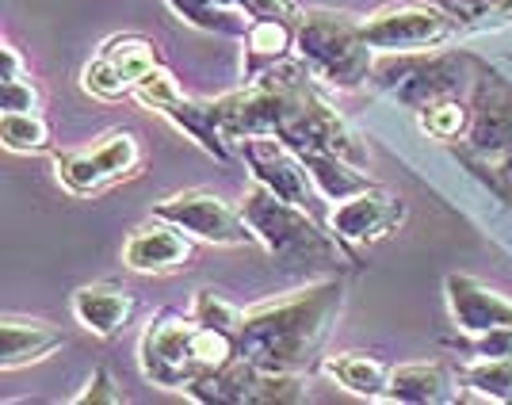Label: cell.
I'll return each mask as SVG.
<instances>
[{
    "label": "cell",
    "mask_w": 512,
    "mask_h": 405,
    "mask_svg": "<svg viewBox=\"0 0 512 405\" xmlns=\"http://www.w3.org/2000/svg\"><path fill=\"white\" fill-rule=\"evenodd\" d=\"M344 287L337 279L314 283L291 299L264 302L245 310L241 329H237V348L241 356L264 371H283V375H302L321 341L329 333V321L341 310Z\"/></svg>",
    "instance_id": "cell-1"
},
{
    "label": "cell",
    "mask_w": 512,
    "mask_h": 405,
    "mask_svg": "<svg viewBox=\"0 0 512 405\" xmlns=\"http://www.w3.org/2000/svg\"><path fill=\"white\" fill-rule=\"evenodd\" d=\"M241 214L253 226L256 241L276 256L287 272L291 268H306V264H329L333 253H337V245L314 226V218L306 214V207L287 203L283 195L264 188L260 180L241 195Z\"/></svg>",
    "instance_id": "cell-2"
},
{
    "label": "cell",
    "mask_w": 512,
    "mask_h": 405,
    "mask_svg": "<svg viewBox=\"0 0 512 405\" xmlns=\"http://www.w3.org/2000/svg\"><path fill=\"white\" fill-rule=\"evenodd\" d=\"M295 50L310 73L337 88H360L375 73V50L363 39V20L341 12H306L299 16V43Z\"/></svg>",
    "instance_id": "cell-3"
},
{
    "label": "cell",
    "mask_w": 512,
    "mask_h": 405,
    "mask_svg": "<svg viewBox=\"0 0 512 405\" xmlns=\"http://www.w3.org/2000/svg\"><path fill=\"white\" fill-rule=\"evenodd\" d=\"M54 169H58L62 188H69L73 195H96L142 169V146L130 130H115L88 150L58 153Z\"/></svg>",
    "instance_id": "cell-4"
},
{
    "label": "cell",
    "mask_w": 512,
    "mask_h": 405,
    "mask_svg": "<svg viewBox=\"0 0 512 405\" xmlns=\"http://www.w3.org/2000/svg\"><path fill=\"white\" fill-rule=\"evenodd\" d=\"M363 39L379 54H421L455 39V20L425 4H390L363 20Z\"/></svg>",
    "instance_id": "cell-5"
},
{
    "label": "cell",
    "mask_w": 512,
    "mask_h": 405,
    "mask_svg": "<svg viewBox=\"0 0 512 405\" xmlns=\"http://www.w3.org/2000/svg\"><path fill=\"white\" fill-rule=\"evenodd\" d=\"M138 360H142V375L153 386L165 390H188L199 363H195V318L184 321L176 314H161L146 325L142 341H138Z\"/></svg>",
    "instance_id": "cell-6"
},
{
    "label": "cell",
    "mask_w": 512,
    "mask_h": 405,
    "mask_svg": "<svg viewBox=\"0 0 512 405\" xmlns=\"http://www.w3.org/2000/svg\"><path fill=\"white\" fill-rule=\"evenodd\" d=\"M153 214L172 222V226H180L184 234L207 241V245H256L253 226L245 222L241 207H230L218 195L199 192V188L161 199L153 207Z\"/></svg>",
    "instance_id": "cell-7"
},
{
    "label": "cell",
    "mask_w": 512,
    "mask_h": 405,
    "mask_svg": "<svg viewBox=\"0 0 512 405\" xmlns=\"http://www.w3.org/2000/svg\"><path fill=\"white\" fill-rule=\"evenodd\" d=\"M459 73H463V62L451 58V54H398V62L375 65V81L379 88H386L394 100H402L406 107H428L436 100H444L455 92L459 85Z\"/></svg>",
    "instance_id": "cell-8"
},
{
    "label": "cell",
    "mask_w": 512,
    "mask_h": 405,
    "mask_svg": "<svg viewBox=\"0 0 512 405\" xmlns=\"http://www.w3.org/2000/svg\"><path fill=\"white\" fill-rule=\"evenodd\" d=\"M241 157L249 161V169H253L256 180H260L264 188H272L276 195H283L287 203L306 207L310 195L318 192L314 180H310V172H306V161H302L299 153L291 150L283 138H276V134L245 138V142H241Z\"/></svg>",
    "instance_id": "cell-9"
},
{
    "label": "cell",
    "mask_w": 512,
    "mask_h": 405,
    "mask_svg": "<svg viewBox=\"0 0 512 405\" xmlns=\"http://www.w3.org/2000/svg\"><path fill=\"white\" fill-rule=\"evenodd\" d=\"M467 142L470 150L486 157V161H501L512 150V88L497 73H486V69L474 85Z\"/></svg>",
    "instance_id": "cell-10"
},
{
    "label": "cell",
    "mask_w": 512,
    "mask_h": 405,
    "mask_svg": "<svg viewBox=\"0 0 512 405\" xmlns=\"http://www.w3.org/2000/svg\"><path fill=\"white\" fill-rule=\"evenodd\" d=\"M402 218H406L402 199H394L390 192L371 184V188H363V192L337 203V211L329 214V230L344 245H367V241L394 234Z\"/></svg>",
    "instance_id": "cell-11"
},
{
    "label": "cell",
    "mask_w": 512,
    "mask_h": 405,
    "mask_svg": "<svg viewBox=\"0 0 512 405\" xmlns=\"http://www.w3.org/2000/svg\"><path fill=\"white\" fill-rule=\"evenodd\" d=\"M192 260V241L180 226H172L165 218L153 214V222L138 226L123 245V264L130 272L142 276H165V272H180Z\"/></svg>",
    "instance_id": "cell-12"
},
{
    "label": "cell",
    "mask_w": 512,
    "mask_h": 405,
    "mask_svg": "<svg viewBox=\"0 0 512 405\" xmlns=\"http://www.w3.org/2000/svg\"><path fill=\"white\" fill-rule=\"evenodd\" d=\"M448 306L455 329L467 337L512 325V302L470 276H448Z\"/></svg>",
    "instance_id": "cell-13"
},
{
    "label": "cell",
    "mask_w": 512,
    "mask_h": 405,
    "mask_svg": "<svg viewBox=\"0 0 512 405\" xmlns=\"http://www.w3.org/2000/svg\"><path fill=\"white\" fill-rule=\"evenodd\" d=\"M58 348H65V337L35 318H4L0 321V371H20L31 363L50 360Z\"/></svg>",
    "instance_id": "cell-14"
},
{
    "label": "cell",
    "mask_w": 512,
    "mask_h": 405,
    "mask_svg": "<svg viewBox=\"0 0 512 405\" xmlns=\"http://www.w3.org/2000/svg\"><path fill=\"white\" fill-rule=\"evenodd\" d=\"M295 43H299V23L291 16L249 20V27H245V81H256L272 65L287 62Z\"/></svg>",
    "instance_id": "cell-15"
},
{
    "label": "cell",
    "mask_w": 512,
    "mask_h": 405,
    "mask_svg": "<svg viewBox=\"0 0 512 405\" xmlns=\"http://www.w3.org/2000/svg\"><path fill=\"white\" fill-rule=\"evenodd\" d=\"M130 314H134V295L127 287L96 283V287H81L73 295V318L96 337H115L127 325Z\"/></svg>",
    "instance_id": "cell-16"
},
{
    "label": "cell",
    "mask_w": 512,
    "mask_h": 405,
    "mask_svg": "<svg viewBox=\"0 0 512 405\" xmlns=\"http://www.w3.org/2000/svg\"><path fill=\"white\" fill-rule=\"evenodd\" d=\"M455 390H451L448 371L440 363H406V367H394L390 371V383H386L383 402H451Z\"/></svg>",
    "instance_id": "cell-17"
},
{
    "label": "cell",
    "mask_w": 512,
    "mask_h": 405,
    "mask_svg": "<svg viewBox=\"0 0 512 405\" xmlns=\"http://www.w3.org/2000/svg\"><path fill=\"white\" fill-rule=\"evenodd\" d=\"M169 123H176V127L184 130L192 142H199L203 150L211 153V157H218V161H226V130H222V119H218V104H203V100H188V96H180L172 107H165L161 111Z\"/></svg>",
    "instance_id": "cell-18"
},
{
    "label": "cell",
    "mask_w": 512,
    "mask_h": 405,
    "mask_svg": "<svg viewBox=\"0 0 512 405\" xmlns=\"http://www.w3.org/2000/svg\"><path fill=\"white\" fill-rule=\"evenodd\" d=\"M299 157L306 161V172H310V180H314L318 195L333 199V203H341V199H348V195L371 188V180L363 176L360 165L344 161V157H337V153H299Z\"/></svg>",
    "instance_id": "cell-19"
},
{
    "label": "cell",
    "mask_w": 512,
    "mask_h": 405,
    "mask_svg": "<svg viewBox=\"0 0 512 405\" xmlns=\"http://www.w3.org/2000/svg\"><path fill=\"white\" fill-rule=\"evenodd\" d=\"M325 375L333 383L356 394V398H383L386 383H390V371L379 360H367L360 352H348V356H333L325 363Z\"/></svg>",
    "instance_id": "cell-20"
},
{
    "label": "cell",
    "mask_w": 512,
    "mask_h": 405,
    "mask_svg": "<svg viewBox=\"0 0 512 405\" xmlns=\"http://www.w3.org/2000/svg\"><path fill=\"white\" fill-rule=\"evenodd\" d=\"M467 386L474 398L512 402V356H474L467 363Z\"/></svg>",
    "instance_id": "cell-21"
},
{
    "label": "cell",
    "mask_w": 512,
    "mask_h": 405,
    "mask_svg": "<svg viewBox=\"0 0 512 405\" xmlns=\"http://www.w3.org/2000/svg\"><path fill=\"white\" fill-rule=\"evenodd\" d=\"M0 142L12 153H39L50 146V127L39 111H4L0 115Z\"/></svg>",
    "instance_id": "cell-22"
},
{
    "label": "cell",
    "mask_w": 512,
    "mask_h": 405,
    "mask_svg": "<svg viewBox=\"0 0 512 405\" xmlns=\"http://www.w3.org/2000/svg\"><path fill=\"white\" fill-rule=\"evenodd\" d=\"M107 62H115L123 73H127L130 81L138 85L146 73H153L157 65H161V58H157V46L150 43V39H142V35H123V39H111V43L100 50ZM134 96V92H130Z\"/></svg>",
    "instance_id": "cell-23"
},
{
    "label": "cell",
    "mask_w": 512,
    "mask_h": 405,
    "mask_svg": "<svg viewBox=\"0 0 512 405\" xmlns=\"http://www.w3.org/2000/svg\"><path fill=\"white\" fill-rule=\"evenodd\" d=\"M165 4L180 20L203 31H237V20H241V8L234 0H165Z\"/></svg>",
    "instance_id": "cell-24"
},
{
    "label": "cell",
    "mask_w": 512,
    "mask_h": 405,
    "mask_svg": "<svg viewBox=\"0 0 512 405\" xmlns=\"http://www.w3.org/2000/svg\"><path fill=\"white\" fill-rule=\"evenodd\" d=\"M417 115H421V130H425L428 138H436V142H451L463 130H470V111L459 100H451V96L421 107Z\"/></svg>",
    "instance_id": "cell-25"
},
{
    "label": "cell",
    "mask_w": 512,
    "mask_h": 405,
    "mask_svg": "<svg viewBox=\"0 0 512 405\" xmlns=\"http://www.w3.org/2000/svg\"><path fill=\"white\" fill-rule=\"evenodd\" d=\"M81 85H85L88 96H100V100H123V96L134 92V81H130L127 73H123L115 62H107L104 54H100V58H92V62L85 65Z\"/></svg>",
    "instance_id": "cell-26"
},
{
    "label": "cell",
    "mask_w": 512,
    "mask_h": 405,
    "mask_svg": "<svg viewBox=\"0 0 512 405\" xmlns=\"http://www.w3.org/2000/svg\"><path fill=\"white\" fill-rule=\"evenodd\" d=\"M180 96H184V88L176 85V77H172L165 65H157L153 73H146V77L134 85V100L142 107H150V111H165V107H172Z\"/></svg>",
    "instance_id": "cell-27"
},
{
    "label": "cell",
    "mask_w": 512,
    "mask_h": 405,
    "mask_svg": "<svg viewBox=\"0 0 512 405\" xmlns=\"http://www.w3.org/2000/svg\"><path fill=\"white\" fill-rule=\"evenodd\" d=\"M192 318L199 321V325H214V329H226V333H234L237 337L245 310H237L234 302H226L218 291H199V295H195V306H192Z\"/></svg>",
    "instance_id": "cell-28"
},
{
    "label": "cell",
    "mask_w": 512,
    "mask_h": 405,
    "mask_svg": "<svg viewBox=\"0 0 512 405\" xmlns=\"http://www.w3.org/2000/svg\"><path fill=\"white\" fill-rule=\"evenodd\" d=\"M0 111H39V92L31 85V73L0 81Z\"/></svg>",
    "instance_id": "cell-29"
},
{
    "label": "cell",
    "mask_w": 512,
    "mask_h": 405,
    "mask_svg": "<svg viewBox=\"0 0 512 405\" xmlns=\"http://www.w3.org/2000/svg\"><path fill=\"white\" fill-rule=\"evenodd\" d=\"M470 352H474V356H512V325L474 333V337H470Z\"/></svg>",
    "instance_id": "cell-30"
},
{
    "label": "cell",
    "mask_w": 512,
    "mask_h": 405,
    "mask_svg": "<svg viewBox=\"0 0 512 405\" xmlns=\"http://www.w3.org/2000/svg\"><path fill=\"white\" fill-rule=\"evenodd\" d=\"M77 402H115L119 405V402H127V398H123V390H115V379L100 367V371L88 379V390L77 394Z\"/></svg>",
    "instance_id": "cell-31"
},
{
    "label": "cell",
    "mask_w": 512,
    "mask_h": 405,
    "mask_svg": "<svg viewBox=\"0 0 512 405\" xmlns=\"http://www.w3.org/2000/svg\"><path fill=\"white\" fill-rule=\"evenodd\" d=\"M0 58H4V73H0V81H4V77H27V69H23L20 50H16L12 43H4V50H0Z\"/></svg>",
    "instance_id": "cell-32"
},
{
    "label": "cell",
    "mask_w": 512,
    "mask_h": 405,
    "mask_svg": "<svg viewBox=\"0 0 512 405\" xmlns=\"http://www.w3.org/2000/svg\"><path fill=\"white\" fill-rule=\"evenodd\" d=\"M497 165H501V176H505V180H512V150L505 153V157H501Z\"/></svg>",
    "instance_id": "cell-33"
}]
</instances>
